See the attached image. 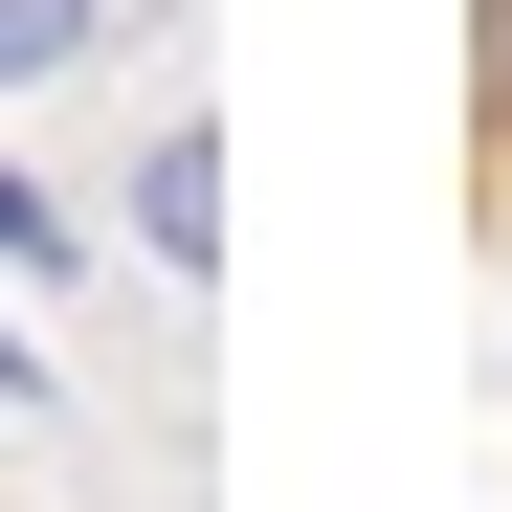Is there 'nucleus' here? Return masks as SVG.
Segmentation results:
<instances>
[{
    "mask_svg": "<svg viewBox=\"0 0 512 512\" xmlns=\"http://www.w3.org/2000/svg\"><path fill=\"white\" fill-rule=\"evenodd\" d=\"M134 245H156V268H179V290L223 268V112H179V134L134 156Z\"/></svg>",
    "mask_w": 512,
    "mask_h": 512,
    "instance_id": "f257e3e1",
    "label": "nucleus"
},
{
    "mask_svg": "<svg viewBox=\"0 0 512 512\" xmlns=\"http://www.w3.org/2000/svg\"><path fill=\"white\" fill-rule=\"evenodd\" d=\"M90 23H112V0H0V90H67V67H90Z\"/></svg>",
    "mask_w": 512,
    "mask_h": 512,
    "instance_id": "f03ea898",
    "label": "nucleus"
},
{
    "mask_svg": "<svg viewBox=\"0 0 512 512\" xmlns=\"http://www.w3.org/2000/svg\"><path fill=\"white\" fill-rule=\"evenodd\" d=\"M0 268H67V223H45V201H23V179H0Z\"/></svg>",
    "mask_w": 512,
    "mask_h": 512,
    "instance_id": "7ed1b4c3",
    "label": "nucleus"
},
{
    "mask_svg": "<svg viewBox=\"0 0 512 512\" xmlns=\"http://www.w3.org/2000/svg\"><path fill=\"white\" fill-rule=\"evenodd\" d=\"M490 112H512V0H490Z\"/></svg>",
    "mask_w": 512,
    "mask_h": 512,
    "instance_id": "20e7f679",
    "label": "nucleus"
}]
</instances>
